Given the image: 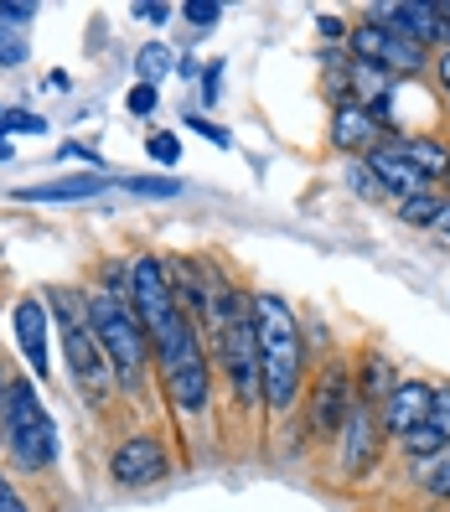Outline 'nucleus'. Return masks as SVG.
<instances>
[{"instance_id": "obj_1", "label": "nucleus", "mask_w": 450, "mask_h": 512, "mask_svg": "<svg viewBox=\"0 0 450 512\" xmlns=\"http://www.w3.org/2000/svg\"><path fill=\"white\" fill-rule=\"evenodd\" d=\"M254 316V342H259V388H264V409L285 414L300 399V363H306V342H300V321L290 311V300L259 290L249 300Z\"/></svg>"}, {"instance_id": "obj_2", "label": "nucleus", "mask_w": 450, "mask_h": 512, "mask_svg": "<svg viewBox=\"0 0 450 512\" xmlns=\"http://www.w3.org/2000/svg\"><path fill=\"white\" fill-rule=\"evenodd\" d=\"M88 326H94V337L109 357V368L114 378L125 383V394H145V378H150V337H145V326L135 316L130 300H109V295H88V306H83Z\"/></svg>"}, {"instance_id": "obj_3", "label": "nucleus", "mask_w": 450, "mask_h": 512, "mask_svg": "<svg viewBox=\"0 0 450 512\" xmlns=\"http://www.w3.org/2000/svg\"><path fill=\"white\" fill-rule=\"evenodd\" d=\"M0 440H6V456L42 476L57 461V425L42 409V394L26 378H6V399H0Z\"/></svg>"}, {"instance_id": "obj_4", "label": "nucleus", "mask_w": 450, "mask_h": 512, "mask_svg": "<svg viewBox=\"0 0 450 512\" xmlns=\"http://www.w3.org/2000/svg\"><path fill=\"white\" fill-rule=\"evenodd\" d=\"M42 300H47V311L57 316V331H63V357H68V373L78 383V394L94 409H104L119 394V378H114L109 357H104V347L94 337V326H88V316L73 306L68 290H47Z\"/></svg>"}, {"instance_id": "obj_5", "label": "nucleus", "mask_w": 450, "mask_h": 512, "mask_svg": "<svg viewBox=\"0 0 450 512\" xmlns=\"http://www.w3.org/2000/svg\"><path fill=\"white\" fill-rule=\"evenodd\" d=\"M213 352H218V368L228 373L233 404H238V409H259V404H264V388H259V342H254L249 300L228 316V326L213 337Z\"/></svg>"}, {"instance_id": "obj_6", "label": "nucleus", "mask_w": 450, "mask_h": 512, "mask_svg": "<svg viewBox=\"0 0 450 512\" xmlns=\"http://www.w3.org/2000/svg\"><path fill=\"white\" fill-rule=\"evenodd\" d=\"M156 368H161L166 399L176 404V414L197 419V414L213 409V363H207V352H202V337H197V342H187L182 352L161 357Z\"/></svg>"}, {"instance_id": "obj_7", "label": "nucleus", "mask_w": 450, "mask_h": 512, "mask_svg": "<svg viewBox=\"0 0 450 512\" xmlns=\"http://www.w3.org/2000/svg\"><path fill=\"white\" fill-rule=\"evenodd\" d=\"M109 476H114V487H156V481L171 476V456H166V440L161 435H130V440H119L114 445V456H109Z\"/></svg>"}, {"instance_id": "obj_8", "label": "nucleus", "mask_w": 450, "mask_h": 512, "mask_svg": "<svg viewBox=\"0 0 450 512\" xmlns=\"http://www.w3.org/2000/svg\"><path fill=\"white\" fill-rule=\"evenodd\" d=\"M347 42H352V63H368V68H383V73H419L425 68V47L394 37L388 26L363 21L347 32Z\"/></svg>"}, {"instance_id": "obj_9", "label": "nucleus", "mask_w": 450, "mask_h": 512, "mask_svg": "<svg viewBox=\"0 0 450 512\" xmlns=\"http://www.w3.org/2000/svg\"><path fill=\"white\" fill-rule=\"evenodd\" d=\"M352 404H357L352 373H347L342 363H332V368L316 378V388H311V435H316V440H332V435L342 430V419H347Z\"/></svg>"}, {"instance_id": "obj_10", "label": "nucleus", "mask_w": 450, "mask_h": 512, "mask_svg": "<svg viewBox=\"0 0 450 512\" xmlns=\"http://www.w3.org/2000/svg\"><path fill=\"white\" fill-rule=\"evenodd\" d=\"M342 471L357 481V476H368L378 466V409L357 399L342 419Z\"/></svg>"}, {"instance_id": "obj_11", "label": "nucleus", "mask_w": 450, "mask_h": 512, "mask_svg": "<svg viewBox=\"0 0 450 512\" xmlns=\"http://www.w3.org/2000/svg\"><path fill=\"white\" fill-rule=\"evenodd\" d=\"M368 21L373 26H388L394 37H404V42H414V47H430V42H440L445 37V21H440V6H425V0H404V6H378V11H368Z\"/></svg>"}, {"instance_id": "obj_12", "label": "nucleus", "mask_w": 450, "mask_h": 512, "mask_svg": "<svg viewBox=\"0 0 450 512\" xmlns=\"http://www.w3.org/2000/svg\"><path fill=\"white\" fill-rule=\"evenodd\" d=\"M11 321H16V342H21V357H26V368H32L37 378H47V368H52V357H47V326H52V311H47V300H37V295L16 300Z\"/></svg>"}, {"instance_id": "obj_13", "label": "nucleus", "mask_w": 450, "mask_h": 512, "mask_svg": "<svg viewBox=\"0 0 450 512\" xmlns=\"http://www.w3.org/2000/svg\"><path fill=\"white\" fill-rule=\"evenodd\" d=\"M404 450L414 461H430L435 450H445L450 445V388L445 383H435V394H430V409H425V419H419V425L399 440Z\"/></svg>"}, {"instance_id": "obj_14", "label": "nucleus", "mask_w": 450, "mask_h": 512, "mask_svg": "<svg viewBox=\"0 0 450 512\" xmlns=\"http://www.w3.org/2000/svg\"><path fill=\"white\" fill-rule=\"evenodd\" d=\"M430 394H435V383H425V378H409V383H394V394L383 399V419L378 425H388V435L394 440H404L419 419H425V409H430Z\"/></svg>"}, {"instance_id": "obj_15", "label": "nucleus", "mask_w": 450, "mask_h": 512, "mask_svg": "<svg viewBox=\"0 0 450 512\" xmlns=\"http://www.w3.org/2000/svg\"><path fill=\"white\" fill-rule=\"evenodd\" d=\"M109 187L114 182H104L99 171H83V176H57V182H42V187H16L11 197L16 202H94Z\"/></svg>"}, {"instance_id": "obj_16", "label": "nucleus", "mask_w": 450, "mask_h": 512, "mask_svg": "<svg viewBox=\"0 0 450 512\" xmlns=\"http://www.w3.org/2000/svg\"><path fill=\"white\" fill-rule=\"evenodd\" d=\"M363 166H368V171L378 176V182H383V192H399V197H419V192H430L425 176H419L404 156H394L388 145H373Z\"/></svg>"}, {"instance_id": "obj_17", "label": "nucleus", "mask_w": 450, "mask_h": 512, "mask_svg": "<svg viewBox=\"0 0 450 512\" xmlns=\"http://www.w3.org/2000/svg\"><path fill=\"white\" fill-rule=\"evenodd\" d=\"M373 140H378V125L368 119V109L357 104L352 94L347 99H337V114H332V145L337 150H373Z\"/></svg>"}, {"instance_id": "obj_18", "label": "nucleus", "mask_w": 450, "mask_h": 512, "mask_svg": "<svg viewBox=\"0 0 450 512\" xmlns=\"http://www.w3.org/2000/svg\"><path fill=\"white\" fill-rule=\"evenodd\" d=\"M388 150H394V156H404V161H409L419 176H425V182L445 176V166H450V150H445L435 135H404V140H394Z\"/></svg>"}, {"instance_id": "obj_19", "label": "nucleus", "mask_w": 450, "mask_h": 512, "mask_svg": "<svg viewBox=\"0 0 450 512\" xmlns=\"http://www.w3.org/2000/svg\"><path fill=\"white\" fill-rule=\"evenodd\" d=\"M394 363H388V357L383 352H363V368H357V399H363V404H383L388 394H394Z\"/></svg>"}, {"instance_id": "obj_20", "label": "nucleus", "mask_w": 450, "mask_h": 512, "mask_svg": "<svg viewBox=\"0 0 450 512\" xmlns=\"http://www.w3.org/2000/svg\"><path fill=\"white\" fill-rule=\"evenodd\" d=\"M135 73H140V83L156 88L161 78H171V73H176V52H171L166 42H145V47L135 52Z\"/></svg>"}, {"instance_id": "obj_21", "label": "nucleus", "mask_w": 450, "mask_h": 512, "mask_svg": "<svg viewBox=\"0 0 450 512\" xmlns=\"http://www.w3.org/2000/svg\"><path fill=\"white\" fill-rule=\"evenodd\" d=\"M419 487H425L435 502H450V445L435 450L430 461H419Z\"/></svg>"}, {"instance_id": "obj_22", "label": "nucleus", "mask_w": 450, "mask_h": 512, "mask_svg": "<svg viewBox=\"0 0 450 512\" xmlns=\"http://www.w3.org/2000/svg\"><path fill=\"white\" fill-rule=\"evenodd\" d=\"M114 187H125L130 197H182L187 192L182 176H119Z\"/></svg>"}, {"instance_id": "obj_23", "label": "nucleus", "mask_w": 450, "mask_h": 512, "mask_svg": "<svg viewBox=\"0 0 450 512\" xmlns=\"http://www.w3.org/2000/svg\"><path fill=\"white\" fill-rule=\"evenodd\" d=\"M440 207H445V202H440L435 192H419V197H404V202H399V218H404V223H414V228H419V223H430V228H435Z\"/></svg>"}, {"instance_id": "obj_24", "label": "nucleus", "mask_w": 450, "mask_h": 512, "mask_svg": "<svg viewBox=\"0 0 450 512\" xmlns=\"http://www.w3.org/2000/svg\"><path fill=\"white\" fill-rule=\"evenodd\" d=\"M16 63H26V32L0 21V68H16Z\"/></svg>"}, {"instance_id": "obj_25", "label": "nucleus", "mask_w": 450, "mask_h": 512, "mask_svg": "<svg viewBox=\"0 0 450 512\" xmlns=\"http://www.w3.org/2000/svg\"><path fill=\"white\" fill-rule=\"evenodd\" d=\"M145 150H150V161H156V166H176V161H182V140H176L171 130H156L145 140Z\"/></svg>"}, {"instance_id": "obj_26", "label": "nucleus", "mask_w": 450, "mask_h": 512, "mask_svg": "<svg viewBox=\"0 0 450 512\" xmlns=\"http://www.w3.org/2000/svg\"><path fill=\"white\" fill-rule=\"evenodd\" d=\"M99 295H109V300H130V264L109 259V264H104V285H99Z\"/></svg>"}, {"instance_id": "obj_27", "label": "nucleus", "mask_w": 450, "mask_h": 512, "mask_svg": "<svg viewBox=\"0 0 450 512\" xmlns=\"http://www.w3.org/2000/svg\"><path fill=\"white\" fill-rule=\"evenodd\" d=\"M347 182H352V192H357V197H388V192H383V182H378V176H373L363 161H347Z\"/></svg>"}, {"instance_id": "obj_28", "label": "nucleus", "mask_w": 450, "mask_h": 512, "mask_svg": "<svg viewBox=\"0 0 450 512\" xmlns=\"http://www.w3.org/2000/svg\"><path fill=\"white\" fill-rule=\"evenodd\" d=\"M182 16H187L192 26H218L223 6H218V0H187V6H182Z\"/></svg>"}, {"instance_id": "obj_29", "label": "nucleus", "mask_w": 450, "mask_h": 512, "mask_svg": "<svg viewBox=\"0 0 450 512\" xmlns=\"http://www.w3.org/2000/svg\"><path fill=\"white\" fill-rule=\"evenodd\" d=\"M0 21L26 32V21H37V6H32V0H0Z\"/></svg>"}, {"instance_id": "obj_30", "label": "nucleus", "mask_w": 450, "mask_h": 512, "mask_svg": "<svg viewBox=\"0 0 450 512\" xmlns=\"http://www.w3.org/2000/svg\"><path fill=\"white\" fill-rule=\"evenodd\" d=\"M156 99H161V94H156L150 83H135L125 104H130V114H140V119H145V114H156Z\"/></svg>"}, {"instance_id": "obj_31", "label": "nucleus", "mask_w": 450, "mask_h": 512, "mask_svg": "<svg viewBox=\"0 0 450 512\" xmlns=\"http://www.w3.org/2000/svg\"><path fill=\"white\" fill-rule=\"evenodd\" d=\"M130 16H135V21H145V26H161V21H171V6H156V0H140V6H130Z\"/></svg>"}, {"instance_id": "obj_32", "label": "nucleus", "mask_w": 450, "mask_h": 512, "mask_svg": "<svg viewBox=\"0 0 450 512\" xmlns=\"http://www.w3.org/2000/svg\"><path fill=\"white\" fill-rule=\"evenodd\" d=\"M187 125H192V130H202V135H207V140H213V145H233V135H228L223 125H207V114H192V119H187Z\"/></svg>"}, {"instance_id": "obj_33", "label": "nucleus", "mask_w": 450, "mask_h": 512, "mask_svg": "<svg viewBox=\"0 0 450 512\" xmlns=\"http://www.w3.org/2000/svg\"><path fill=\"white\" fill-rule=\"evenodd\" d=\"M0 512H32V507H26V502H21V492L11 487V481H6V476H0Z\"/></svg>"}, {"instance_id": "obj_34", "label": "nucleus", "mask_w": 450, "mask_h": 512, "mask_svg": "<svg viewBox=\"0 0 450 512\" xmlns=\"http://www.w3.org/2000/svg\"><path fill=\"white\" fill-rule=\"evenodd\" d=\"M316 32L337 42V37H347V21H342V16H316Z\"/></svg>"}, {"instance_id": "obj_35", "label": "nucleus", "mask_w": 450, "mask_h": 512, "mask_svg": "<svg viewBox=\"0 0 450 512\" xmlns=\"http://www.w3.org/2000/svg\"><path fill=\"white\" fill-rule=\"evenodd\" d=\"M435 73H440V88H445V99H450V52L435 63Z\"/></svg>"}, {"instance_id": "obj_36", "label": "nucleus", "mask_w": 450, "mask_h": 512, "mask_svg": "<svg viewBox=\"0 0 450 512\" xmlns=\"http://www.w3.org/2000/svg\"><path fill=\"white\" fill-rule=\"evenodd\" d=\"M435 228H440V233H445V238H450V202H445V207H440V218H435Z\"/></svg>"}, {"instance_id": "obj_37", "label": "nucleus", "mask_w": 450, "mask_h": 512, "mask_svg": "<svg viewBox=\"0 0 450 512\" xmlns=\"http://www.w3.org/2000/svg\"><path fill=\"white\" fill-rule=\"evenodd\" d=\"M0 161H11V140L6 135H0Z\"/></svg>"}, {"instance_id": "obj_38", "label": "nucleus", "mask_w": 450, "mask_h": 512, "mask_svg": "<svg viewBox=\"0 0 450 512\" xmlns=\"http://www.w3.org/2000/svg\"><path fill=\"white\" fill-rule=\"evenodd\" d=\"M445 187H450V166H445Z\"/></svg>"}]
</instances>
